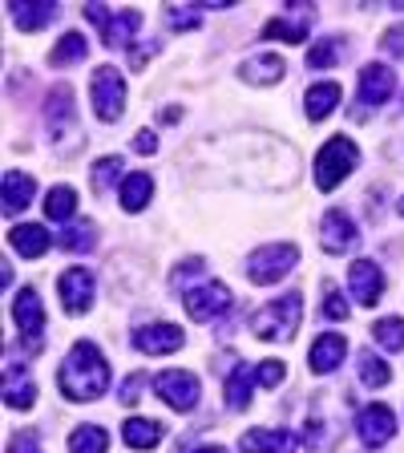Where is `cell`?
<instances>
[{
  "mask_svg": "<svg viewBox=\"0 0 404 453\" xmlns=\"http://www.w3.org/2000/svg\"><path fill=\"white\" fill-rule=\"evenodd\" d=\"M122 174V158H102V162H94V174H89V182H94V190H110V182Z\"/></svg>",
  "mask_w": 404,
  "mask_h": 453,
  "instance_id": "d590c367",
  "label": "cell"
},
{
  "mask_svg": "<svg viewBox=\"0 0 404 453\" xmlns=\"http://www.w3.org/2000/svg\"><path fill=\"white\" fill-rule=\"evenodd\" d=\"M85 20H94L105 45H110V49H118V45H130L133 28L141 25V12H138V9L110 12V9H105V4H85Z\"/></svg>",
  "mask_w": 404,
  "mask_h": 453,
  "instance_id": "52a82bcc",
  "label": "cell"
},
{
  "mask_svg": "<svg viewBox=\"0 0 404 453\" xmlns=\"http://www.w3.org/2000/svg\"><path fill=\"white\" fill-rule=\"evenodd\" d=\"M133 146H138L141 154H150V150H158V138H154V134H138V142H133Z\"/></svg>",
  "mask_w": 404,
  "mask_h": 453,
  "instance_id": "7bdbcfd3",
  "label": "cell"
},
{
  "mask_svg": "<svg viewBox=\"0 0 404 453\" xmlns=\"http://www.w3.org/2000/svg\"><path fill=\"white\" fill-rule=\"evenodd\" d=\"M57 385L69 401H97L110 388V365H105L102 349L89 340H77L69 357L57 368Z\"/></svg>",
  "mask_w": 404,
  "mask_h": 453,
  "instance_id": "6da1fadb",
  "label": "cell"
},
{
  "mask_svg": "<svg viewBox=\"0 0 404 453\" xmlns=\"http://www.w3.org/2000/svg\"><path fill=\"white\" fill-rule=\"evenodd\" d=\"M400 215H404V198H400Z\"/></svg>",
  "mask_w": 404,
  "mask_h": 453,
  "instance_id": "f6af8a7d",
  "label": "cell"
},
{
  "mask_svg": "<svg viewBox=\"0 0 404 453\" xmlns=\"http://www.w3.org/2000/svg\"><path fill=\"white\" fill-rule=\"evenodd\" d=\"M295 259H300V247L295 243H267V247H259V251H251V259H247V280L259 283V288L279 283L283 275L295 267Z\"/></svg>",
  "mask_w": 404,
  "mask_h": 453,
  "instance_id": "277c9868",
  "label": "cell"
},
{
  "mask_svg": "<svg viewBox=\"0 0 404 453\" xmlns=\"http://www.w3.org/2000/svg\"><path fill=\"white\" fill-rule=\"evenodd\" d=\"M182 303H187L190 320L210 324V320H218V316L231 308V288H226V283L207 280V283H198V288H187V292H182Z\"/></svg>",
  "mask_w": 404,
  "mask_h": 453,
  "instance_id": "8992f818",
  "label": "cell"
},
{
  "mask_svg": "<svg viewBox=\"0 0 404 453\" xmlns=\"http://www.w3.org/2000/svg\"><path fill=\"white\" fill-rule=\"evenodd\" d=\"M162 437H166L162 421H150V417H130V421L122 425V441L130 445V449H154Z\"/></svg>",
  "mask_w": 404,
  "mask_h": 453,
  "instance_id": "7402d4cb",
  "label": "cell"
},
{
  "mask_svg": "<svg viewBox=\"0 0 404 453\" xmlns=\"http://www.w3.org/2000/svg\"><path fill=\"white\" fill-rule=\"evenodd\" d=\"M251 368L243 365V360H235V368H231V377H226V405L231 409H247L251 405Z\"/></svg>",
  "mask_w": 404,
  "mask_h": 453,
  "instance_id": "4316f807",
  "label": "cell"
},
{
  "mask_svg": "<svg viewBox=\"0 0 404 453\" xmlns=\"http://www.w3.org/2000/svg\"><path fill=\"white\" fill-rule=\"evenodd\" d=\"M356 162H360L356 142H348L344 134L328 138V142H324V150L316 154V187H320L324 195H328V190H336L339 182L356 170Z\"/></svg>",
  "mask_w": 404,
  "mask_h": 453,
  "instance_id": "3957f363",
  "label": "cell"
},
{
  "mask_svg": "<svg viewBox=\"0 0 404 453\" xmlns=\"http://www.w3.org/2000/svg\"><path fill=\"white\" fill-rule=\"evenodd\" d=\"M150 195H154V179L146 174V170H138V174H126L122 187H118L122 211H141L146 203H150Z\"/></svg>",
  "mask_w": 404,
  "mask_h": 453,
  "instance_id": "d4e9b609",
  "label": "cell"
},
{
  "mask_svg": "<svg viewBox=\"0 0 404 453\" xmlns=\"http://www.w3.org/2000/svg\"><path fill=\"white\" fill-rule=\"evenodd\" d=\"M73 211H77V195H73V187H53L45 195V215L49 219H73Z\"/></svg>",
  "mask_w": 404,
  "mask_h": 453,
  "instance_id": "4dcf8cb0",
  "label": "cell"
},
{
  "mask_svg": "<svg viewBox=\"0 0 404 453\" xmlns=\"http://www.w3.org/2000/svg\"><path fill=\"white\" fill-rule=\"evenodd\" d=\"M89 97H94V113L102 122H118L126 110V81H122V69L113 65H97L94 69V81H89Z\"/></svg>",
  "mask_w": 404,
  "mask_h": 453,
  "instance_id": "5b68a950",
  "label": "cell"
},
{
  "mask_svg": "<svg viewBox=\"0 0 404 453\" xmlns=\"http://www.w3.org/2000/svg\"><path fill=\"white\" fill-rule=\"evenodd\" d=\"M400 110H404V105H400Z\"/></svg>",
  "mask_w": 404,
  "mask_h": 453,
  "instance_id": "bcb514c9",
  "label": "cell"
},
{
  "mask_svg": "<svg viewBox=\"0 0 404 453\" xmlns=\"http://www.w3.org/2000/svg\"><path fill=\"white\" fill-rule=\"evenodd\" d=\"M300 316H303V296L300 292H287L279 300L263 303V308L251 316V332L267 344H283V340H292L295 328H300Z\"/></svg>",
  "mask_w": 404,
  "mask_h": 453,
  "instance_id": "7a4b0ae2",
  "label": "cell"
},
{
  "mask_svg": "<svg viewBox=\"0 0 404 453\" xmlns=\"http://www.w3.org/2000/svg\"><path fill=\"white\" fill-rule=\"evenodd\" d=\"M239 77L251 85H275L283 81V57L275 53H263V57H251L247 65H239Z\"/></svg>",
  "mask_w": 404,
  "mask_h": 453,
  "instance_id": "cb8c5ba5",
  "label": "cell"
},
{
  "mask_svg": "<svg viewBox=\"0 0 404 453\" xmlns=\"http://www.w3.org/2000/svg\"><path fill=\"white\" fill-rule=\"evenodd\" d=\"M324 311H328L332 320H348V300H344V296L336 292V283H324Z\"/></svg>",
  "mask_w": 404,
  "mask_h": 453,
  "instance_id": "8d00e7d4",
  "label": "cell"
},
{
  "mask_svg": "<svg viewBox=\"0 0 404 453\" xmlns=\"http://www.w3.org/2000/svg\"><path fill=\"white\" fill-rule=\"evenodd\" d=\"M336 105H339V85L336 81H320L303 94V113H308L311 122H324Z\"/></svg>",
  "mask_w": 404,
  "mask_h": 453,
  "instance_id": "603a6c76",
  "label": "cell"
},
{
  "mask_svg": "<svg viewBox=\"0 0 404 453\" xmlns=\"http://www.w3.org/2000/svg\"><path fill=\"white\" fill-rule=\"evenodd\" d=\"M12 320H17L20 336L28 340V352L41 349V328H45V308H41V296L33 292V288H25V292L17 296V303H12Z\"/></svg>",
  "mask_w": 404,
  "mask_h": 453,
  "instance_id": "5bb4252c",
  "label": "cell"
},
{
  "mask_svg": "<svg viewBox=\"0 0 404 453\" xmlns=\"http://www.w3.org/2000/svg\"><path fill=\"white\" fill-rule=\"evenodd\" d=\"M336 53H339V41H316V45L308 49V65L311 69H332L336 65Z\"/></svg>",
  "mask_w": 404,
  "mask_h": 453,
  "instance_id": "e575fe53",
  "label": "cell"
},
{
  "mask_svg": "<svg viewBox=\"0 0 404 453\" xmlns=\"http://www.w3.org/2000/svg\"><path fill=\"white\" fill-rule=\"evenodd\" d=\"M372 340L388 352H400L404 349V320L400 316H385V320H377L372 324Z\"/></svg>",
  "mask_w": 404,
  "mask_h": 453,
  "instance_id": "f1b7e54d",
  "label": "cell"
},
{
  "mask_svg": "<svg viewBox=\"0 0 404 453\" xmlns=\"http://www.w3.org/2000/svg\"><path fill=\"white\" fill-rule=\"evenodd\" d=\"M9 12L20 25V33H37L57 17V4L53 0H25V4H9Z\"/></svg>",
  "mask_w": 404,
  "mask_h": 453,
  "instance_id": "44dd1931",
  "label": "cell"
},
{
  "mask_svg": "<svg viewBox=\"0 0 404 453\" xmlns=\"http://www.w3.org/2000/svg\"><path fill=\"white\" fill-rule=\"evenodd\" d=\"M154 393L166 401L170 409H179V413H190L198 405V377L187 372V368H166L154 377Z\"/></svg>",
  "mask_w": 404,
  "mask_h": 453,
  "instance_id": "ba28073f",
  "label": "cell"
},
{
  "mask_svg": "<svg viewBox=\"0 0 404 453\" xmlns=\"http://www.w3.org/2000/svg\"><path fill=\"white\" fill-rule=\"evenodd\" d=\"M61 247L65 251H89L94 247V223H73L61 231Z\"/></svg>",
  "mask_w": 404,
  "mask_h": 453,
  "instance_id": "836d02e7",
  "label": "cell"
},
{
  "mask_svg": "<svg viewBox=\"0 0 404 453\" xmlns=\"http://www.w3.org/2000/svg\"><path fill=\"white\" fill-rule=\"evenodd\" d=\"M311 20H316V9H311V4H292V17L267 20L259 37H263V41H287V45H300V41L311 33Z\"/></svg>",
  "mask_w": 404,
  "mask_h": 453,
  "instance_id": "4fadbf2b",
  "label": "cell"
},
{
  "mask_svg": "<svg viewBox=\"0 0 404 453\" xmlns=\"http://www.w3.org/2000/svg\"><path fill=\"white\" fill-rule=\"evenodd\" d=\"M380 49H385V53H393V57H404V25L388 28L385 37H380Z\"/></svg>",
  "mask_w": 404,
  "mask_h": 453,
  "instance_id": "74e56055",
  "label": "cell"
},
{
  "mask_svg": "<svg viewBox=\"0 0 404 453\" xmlns=\"http://www.w3.org/2000/svg\"><path fill=\"white\" fill-rule=\"evenodd\" d=\"M85 53H89V41H85L81 33H65L49 57H53V65H73V61H81Z\"/></svg>",
  "mask_w": 404,
  "mask_h": 453,
  "instance_id": "1f68e13d",
  "label": "cell"
},
{
  "mask_svg": "<svg viewBox=\"0 0 404 453\" xmlns=\"http://www.w3.org/2000/svg\"><path fill=\"white\" fill-rule=\"evenodd\" d=\"M9 453H41V441H37V434L33 429H25V434H17L9 441Z\"/></svg>",
  "mask_w": 404,
  "mask_h": 453,
  "instance_id": "f35d334b",
  "label": "cell"
},
{
  "mask_svg": "<svg viewBox=\"0 0 404 453\" xmlns=\"http://www.w3.org/2000/svg\"><path fill=\"white\" fill-rule=\"evenodd\" d=\"M45 118H49V126H57V118H61V130L73 126V89H69V85L53 89V97H49V105H45Z\"/></svg>",
  "mask_w": 404,
  "mask_h": 453,
  "instance_id": "f546056e",
  "label": "cell"
},
{
  "mask_svg": "<svg viewBox=\"0 0 404 453\" xmlns=\"http://www.w3.org/2000/svg\"><path fill=\"white\" fill-rule=\"evenodd\" d=\"M110 437H105L102 425H81L69 434V453H105Z\"/></svg>",
  "mask_w": 404,
  "mask_h": 453,
  "instance_id": "83f0119b",
  "label": "cell"
},
{
  "mask_svg": "<svg viewBox=\"0 0 404 453\" xmlns=\"http://www.w3.org/2000/svg\"><path fill=\"white\" fill-rule=\"evenodd\" d=\"M141 385H146V377H141V372H133V377L126 380V388H122V401H126V405H133V401L141 396Z\"/></svg>",
  "mask_w": 404,
  "mask_h": 453,
  "instance_id": "b9f144b4",
  "label": "cell"
},
{
  "mask_svg": "<svg viewBox=\"0 0 404 453\" xmlns=\"http://www.w3.org/2000/svg\"><path fill=\"white\" fill-rule=\"evenodd\" d=\"M344 357H348V340L339 332H324V336H316V344L308 352V368L316 377H324V372H336L344 365Z\"/></svg>",
  "mask_w": 404,
  "mask_h": 453,
  "instance_id": "9a60e30c",
  "label": "cell"
},
{
  "mask_svg": "<svg viewBox=\"0 0 404 453\" xmlns=\"http://www.w3.org/2000/svg\"><path fill=\"white\" fill-rule=\"evenodd\" d=\"M170 25L174 28H194L198 25V9H166Z\"/></svg>",
  "mask_w": 404,
  "mask_h": 453,
  "instance_id": "60d3db41",
  "label": "cell"
},
{
  "mask_svg": "<svg viewBox=\"0 0 404 453\" xmlns=\"http://www.w3.org/2000/svg\"><path fill=\"white\" fill-rule=\"evenodd\" d=\"M190 453H226L223 445H198V449H190Z\"/></svg>",
  "mask_w": 404,
  "mask_h": 453,
  "instance_id": "ee69618b",
  "label": "cell"
},
{
  "mask_svg": "<svg viewBox=\"0 0 404 453\" xmlns=\"http://www.w3.org/2000/svg\"><path fill=\"white\" fill-rule=\"evenodd\" d=\"M9 243H12V251H20L25 259H41V255L49 251V243H53V235L37 223H20L9 231Z\"/></svg>",
  "mask_w": 404,
  "mask_h": 453,
  "instance_id": "d6986e66",
  "label": "cell"
},
{
  "mask_svg": "<svg viewBox=\"0 0 404 453\" xmlns=\"http://www.w3.org/2000/svg\"><path fill=\"white\" fill-rule=\"evenodd\" d=\"M348 288H352V296H356V303L372 308V303L385 296V275H380V267L372 264V259H356V264L348 267Z\"/></svg>",
  "mask_w": 404,
  "mask_h": 453,
  "instance_id": "2e32d148",
  "label": "cell"
},
{
  "mask_svg": "<svg viewBox=\"0 0 404 453\" xmlns=\"http://www.w3.org/2000/svg\"><path fill=\"white\" fill-rule=\"evenodd\" d=\"M133 344H138L146 357H166V352H179L182 344H187V332L179 328V324H141L138 332H133Z\"/></svg>",
  "mask_w": 404,
  "mask_h": 453,
  "instance_id": "7c38bea8",
  "label": "cell"
},
{
  "mask_svg": "<svg viewBox=\"0 0 404 453\" xmlns=\"http://www.w3.org/2000/svg\"><path fill=\"white\" fill-rule=\"evenodd\" d=\"M4 405L9 409H33L37 405V385H33V377L9 368V372H4Z\"/></svg>",
  "mask_w": 404,
  "mask_h": 453,
  "instance_id": "484cf974",
  "label": "cell"
},
{
  "mask_svg": "<svg viewBox=\"0 0 404 453\" xmlns=\"http://www.w3.org/2000/svg\"><path fill=\"white\" fill-rule=\"evenodd\" d=\"M295 437L287 429H247L239 437V449L243 453H292Z\"/></svg>",
  "mask_w": 404,
  "mask_h": 453,
  "instance_id": "ac0fdd59",
  "label": "cell"
},
{
  "mask_svg": "<svg viewBox=\"0 0 404 453\" xmlns=\"http://www.w3.org/2000/svg\"><path fill=\"white\" fill-rule=\"evenodd\" d=\"M360 380H364L368 388H380L393 380V368H388L377 352H360Z\"/></svg>",
  "mask_w": 404,
  "mask_h": 453,
  "instance_id": "d6a6232c",
  "label": "cell"
},
{
  "mask_svg": "<svg viewBox=\"0 0 404 453\" xmlns=\"http://www.w3.org/2000/svg\"><path fill=\"white\" fill-rule=\"evenodd\" d=\"M255 380H259V385H267V388L279 385V380H283V365H279V360H267V365L255 372Z\"/></svg>",
  "mask_w": 404,
  "mask_h": 453,
  "instance_id": "ab89813d",
  "label": "cell"
},
{
  "mask_svg": "<svg viewBox=\"0 0 404 453\" xmlns=\"http://www.w3.org/2000/svg\"><path fill=\"white\" fill-rule=\"evenodd\" d=\"M356 434H360V441L368 445V449H380L385 441H393V434H396V417H393V409L388 405H364L356 413Z\"/></svg>",
  "mask_w": 404,
  "mask_h": 453,
  "instance_id": "8fae6325",
  "label": "cell"
},
{
  "mask_svg": "<svg viewBox=\"0 0 404 453\" xmlns=\"http://www.w3.org/2000/svg\"><path fill=\"white\" fill-rule=\"evenodd\" d=\"M57 292H61V308L69 316H81V311L94 308V275L85 272V267H69L57 280Z\"/></svg>",
  "mask_w": 404,
  "mask_h": 453,
  "instance_id": "9c48e42d",
  "label": "cell"
},
{
  "mask_svg": "<svg viewBox=\"0 0 404 453\" xmlns=\"http://www.w3.org/2000/svg\"><path fill=\"white\" fill-rule=\"evenodd\" d=\"M356 239H360V231H356V223H352L348 211L336 207L320 219V247L328 255H348L352 247H356Z\"/></svg>",
  "mask_w": 404,
  "mask_h": 453,
  "instance_id": "30bf717a",
  "label": "cell"
},
{
  "mask_svg": "<svg viewBox=\"0 0 404 453\" xmlns=\"http://www.w3.org/2000/svg\"><path fill=\"white\" fill-rule=\"evenodd\" d=\"M393 69L388 65H364L360 69V102L364 105H385L388 97H393Z\"/></svg>",
  "mask_w": 404,
  "mask_h": 453,
  "instance_id": "e0dca14e",
  "label": "cell"
},
{
  "mask_svg": "<svg viewBox=\"0 0 404 453\" xmlns=\"http://www.w3.org/2000/svg\"><path fill=\"white\" fill-rule=\"evenodd\" d=\"M33 195H37L33 174H25V170H9V174H4V215L25 211L28 203H33Z\"/></svg>",
  "mask_w": 404,
  "mask_h": 453,
  "instance_id": "ffe728a7",
  "label": "cell"
}]
</instances>
